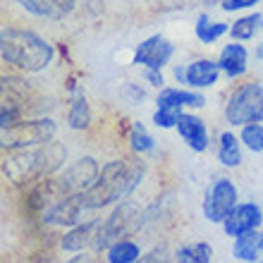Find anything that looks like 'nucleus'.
<instances>
[{"mask_svg":"<svg viewBox=\"0 0 263 263\" xmlns=\"http://www.w3.org/2000/svg\"><path fill=\"white\" fill-rule=\"evenodd\" d=\"M0 58L7 67L17 72L36 74L50 67L55 58V46L31 29L5 24L0 29Z\"/></svg>","mask_w":263,"mask_h":263,"instance_id":"3","label":"nucleus"},{"mask_svg":"<svg viewBox=\"0 0 263 263\" xmlns=\"http://www.w3.org/2000/svg\"><path fill=\"white\" fill-rule=\"evenodd\" d=\"M129 146L132 151L139 153V156H146V153H151L156 148V139L151 137V132L144 127V122H134L129 127Z\"/></svg>","mask_w":263,"mask_h":263,"instance_id":"24","label":"nucleus"},{"mask_svg":"<svg viewBox=\"0 0 263 263\" xmlns=\"http://www.w3.org/2000/svg\"><path fill=\"white\" fill-rule=\"evenodd\" d=\"M237 199H239V192H237V184L230 177H218L213 180V184L208 187L206 196H203V218L208 222H225L232 211L237 208Z\"/></svg>","mask_w":263,"mask_h":263,"instance_id":"7","label":"nucleus"},{"mask_svg":"<svg viewBox=\"0 0 263 263\" xmlns=\"http://www.w3.org/2000/svg\"><path fill=\"white\" fill-rule=\"evenodd\" d=\"M27 12L36 14V17H43V20H53L60 22L65 17L74 12L77 0H17Z\"/></svg>","mask_w":263,"mask_h":263,"instance_id":"15","label":"nucleus"},{"mask_svg":"<svg viewBox=\"0 0 263 263\" xmlns=\"http://www.w3.org/2000/svg\"><path fill=\"white\" fill-rule=\"evenodd\" d=\"M156 105H175V108H203L206 98L196 91L189 89H180V86H163L158 89L156 96Z\"/></svg>","mask_w":263,"mask_h":263,"instance_id":"17","label":"nucleus"},{"mask_svg":"<svg viewBox=\"0 0 263 263\" xmlns=\"http://www.w3.org/2000/svg\"><path fill=\"white\" fill-rule=\"evenodd\" d=\"M173 74H175V79H177L180 84H187V65H180V67H175Z\"/></svg>","mask_w":263,"mask_h":263,"instance_id":"29","label":"nucleus"},{"mask_svg":"<svg viewBox=\"0 0 263 263\" xmlns=\"http://www.w3.org/2000/svg\"><path fill=\"white\" fill-rule=\"evenodd\" d=\"M65 158H67V148L55 139L31 148H12L3 153V177L14 187L24 189L63 170Z\"/></svg>","mask_w":263,"mask_h":263,"instance_id":"2","label":"nucleus"},{"mask_svg":"<svg viewBox=\"0 0 263 263\" xmlns=\"http://www.w3.org/2000/svg\"><path fill=\"white\" fill-rule=\"evenodd\" d=\"M218 63H220L222 74L228 77L230 82H237V79H242V77L247 74V69H249V53H247V48L242 46V41H232V43H228V46H222Z\"/></svg>","mask_w":263,"mask_h":263,"instance_id":"13","label":"nucleus"},{"mask_svg":"<svg viewBox=\"0 0 263 263\" xmlns=\"http://www.w3.org/2000/svg\"><path fill=\"white\" fill-rule=\"evenodd\" d=\"M194 34H196V39H199V43L213 46L220 36L230 34V24H225V22H213L206 12H203V14H199V20H196Z\"/></svg>","mask_w":263,"mask_h":263,"instance_id":"21","label":"nucleus"},{"mask_svg":"<svg viewBox=\"0 0 263 263\" xmlns=\"http://www.w3.org/2000/svg\"><path fill=\"white\" fill-rule=\"evenodd\" d=\"M144 175H146V163L141 160L139 153L108 160L101 167L98 180L82 194L86 211L91 213V211H101V208L115 206L120 201H125L141 184Z\"/></svg>","mask_w":263,"mask_h":263,"instance_id":"1","label":"nucleus"},{"mask_svg":"<svg viewBox=\"0 0 263 263\" xmlns=\"http://www.w3.org/2000/svg\"><path fill=\"white\" fill-rule=\"evenodd\" d=\"M98 222L101 220H86L79 222L74 228H67V232L60 235V249L63 251H84L86 247H91L93 237H96Z\"/></svg>","mask_w":263,"mask_h":263,"instance_id":"16","label":"nucleus"},{"mask_svg":"<svg viewBox=\"0 0 263 263\" xmlns=\"http://www.w3.org/2000/svg\"><path fill=\"white\" fill-rule=\"evenodd\" d=\"M261 29H263V14L251 12L244 14V17H237L230 24V36H232V41H251Z\"/></svg>","mask_w":263,"mask_h":263,"instance_id":"20","label":"nucleus"},{"mask_svg":"<svg viewBox=\"0 0 263 263\" xmlns=\"http://www.w3.org/2000/svg\"><path fill=\"white\" fill-rule=\"evenodd\" d=\"M261 0H220V7L225 12H239V10H249L256 7Z\"/></svg>","mask_w":263,"mask_h":263,"instance_id":"27","label":"nucleus"},{"mask_svg":"<svg viewBox=\"0 0 263 263\" xmlns=\"http://www.w3.org/2000/svg\"><path fill=\"white\" fill-rule=\"evenodd\" d=\"M144 222V211L139 208V203L134 201H120L115 203L112 213L105 218V220L98 222L96 237L91 242V249L96 251H105L115 239H122V237H129L132 232H137Z\"/></svg>","mask_w":263,"mask_h":263,"instance_id":"4","label":"nucleus"},{"mask_svg":"<svg viewBox=\"0 0 263 263\" xmlns=\"http://www.w3.org/2000/svg\"><path fill=\"white\" fill-rule=\"evenodd\" d=\"M89 213L86 206H84L82 194L77 196H65V199H58L55 203H50L41 215L39 220L46 228H74L84 220V215Z\"/></svg>","mask_w":263,"mask_h":263,"instance_id":"8","label":"nucleus"},{"mask_svg":"<svg viewBox=\"0 0 263 263\" xmlns=\"http://www.w3.org/2000/svg\"><path fill=\"white\" fill-rule=\"evenodd\" d=\"M141 258V247L132 239H115L105 249V261L108 263H137Z\"/></svg>","mask_w":263,"mask_h":263,"instance_id":"22","label":"nucleus"},{"mask_svg":"<svg viewBox=\"0 0 263 263\" xmlns=\"http://www.w3.org/2000/svg\"><path fill=\"white\" fill-rule=\"evenodd\" d=\"M256 58H263V41H261V46H258V50H256Z\"/></svg>","mask_w":263,"mask_h":263,"instance_id":"30","label":"nucleus"},{"mask_svg":"<svg viewBox=\"0 0 263 263\" xmlns=\"http://www.w3.org/2000/svg\"><path fill=\"white\" fill-rule=\"evenodd\" d=\"M144 79L153 89H163V86H165V77H163L160 69H144Z\"/></svg>","mask_w":263,"mask_h":263,"instance_id":"28","label":"nucleus"},{"mask_svg":"<svg viewBox=\"0 0 263 263\" xmlns=\"http://www.w3.org/2000/svg\"><path fill=\"white\" fill-rule=\"evenodd\" d=\"M261 237H263V230H261Z\"/></svg>","mask_w":263,"mask_h":263,"instance_id":"31","label":"nucleus"},{"mask_svg":"<svg viewBox=\"0 0 263 263\" xmlns=\"http://www.w3.org/2000/svg\"><path fill=\"white\" fill-rule=\"evenodd\" d=\"M222 74L220 63L211 60V58H196L192 63H187V86L189 89H208L218 82V77Z\"/></svg>","mask_w":263,"mask_h":263,"instance_id":"14","label":"nucleus"},{"mask_svg":"<svg viewBox=\"0 0 263 263\" xmlns=\"http://www.w3.org/2000/svg\"><path fill=\"white\" fill-rule=\"evenodd\" d=\"M67 125L69 129L84 132L91 127V103L84 86L74 84V79L67 86Z\"/></svg>","mask_w":263,"mask_h":263,"instance_id":"11","label":"nucleus"},{"mask_svg":"<svg viewBox=\"0 0 263 263\" xmlns=\"http://www.w3.org/2000/svg\"><path fill=\"white\" fill-rule=\"evenodd\" d=\"M182 112H184V108H175V105H156V112H153L151 120L158 129H175Z\"/></svg>","mask_w":263,"mask_h":263,"instance_id":"26","label":"nucleus"},{"mask_svg":"<svg viewBox=\"0 0 263 263\" xmlns=\"http://www.w3.org/2000/svg\"><path fill=\"white\" fill-rule=\"evenodd\" d=\"M58 137V125L53 118H24L12 127L3 129V151L12 148H31V146L48 144Z\"/></svg>","mask_w":263,"mask_h":263,"instance_id":"6","label":"nucleus"},{"mask_svg":"<svg viewBox=\"0 0 263 263\" xmlns=\"http://www.w3.org/2000/svg\"><path fill=\"white\" fill-rule=\"evenodd\" d=\"M175 43H170L163 34H153L139 43L132 55V65L144 69H163L175 55Z\"/></svg>","mask_w":263,"mask_h":263,"instance_id":"9","label":"nucleus"},{"mask_svg":"<svg viewBox=\"0 0 263 263\" xmlns=\"http://www.w3.org/2000/svg\"><path fill=\"white\" fill-rule=\"evenodd\" d=\"M175 261L180 263H211L213 261V249L208 242H192L184 244L175 251Z\"/></svg>","mask_w":263,"mask_h":263,"instance_id":"23","label":"nucleus"},{"mask_svg":"<svg viewBox=\"0 0 263 263\" xmlns=\"http://www.w3.org/2000/svg\"><path fill=\"white\" fill-rule=\"evenodd\" d=\"M242 139L232 132L218 134V163L222 167H239L242 165Z\"/></svg>","mask_w":263,"mask_h":263,"instance_id":"19","label":"nucleus"},{"mask_svg":"<svg viewBox=\"0 0 263 263\" xmlns=\"http://www.w3.org/2000/svg\"><path fill=\"white\" fill-rule=\"evenodd\" d=\"M225 122L242 127L249 122H263V84L256 79L239 84L225 101Z\"/></svg>","mask_w":263,"mask_h":263,"instance_id":"5","label":"nucleus"},{"mask_svg":"<svg viewBox=\"0 0 263 263\" xmlns=\"http://www.w3.org/2000/svg\"><path fill=\"white\" fill-rule=\"evenodd\" d=\"M263 254V237L258 230H251V232H244V235L235 237V247H232V256L237 261L244 263H254Z\"/></svg>","mask_w":263,"mask_h":263,"instance_id":"18","label":"nucleus"},{"mask_svg":"<svg viewBox=\"0 0 263 263\" xmlns=\"http://www.w3.org/2000/svg\"><path fill=\"white\" fill-rule=\"evenodd\" d=\"M263 225V208L254 201H244V203H237V208L225 218L222 222V230L228 237H239L244 232H251V230H258Z\"/></svg>","mask_w":263,"mask_h":263,"instance_id":"10","label":"nucleus"},{"mask_svg":"<svg viewBox=\"0 0 263 263\" xmlns=\"http://www.w3.org/2000/svg\"><path fill=\"white\" fill-rule=\"evenodd\" d=\"M239 139H242L244 148H249L251 153H263V125L261 122L242 125V129H239Z\"/></svg>","mask_w":263,"mask_h":263,"instance_id":"25","label":"nucleus"},{"mask_svg":"<svg viewBox=\"0 0 263 263\" xmlns=\"http://www.w3.org/2000/svg\"><path fill=\"white\" fill-rule=\"evenodd\" d=\"M177 134L184 144L192 148L194 153H206L208 144H211V137H208V127L206 122L194 115V112H182L180 120H177Z\"/></svg>","mask_w":263,"mask_h":263,"instance_id":"12","label":"nucleus"}]
</instances>
